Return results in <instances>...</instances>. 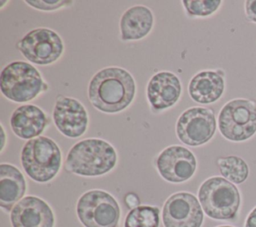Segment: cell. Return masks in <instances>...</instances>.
Masks as SVG:
<instances>
[{"mask_svg": "<svg viewBox=\"0 0 256 227\" xmlns=\"http://www.w3.org/2000/svg\"><path fill=\"white\" fill-rule=\"evenodd\" d=\"M2 94L17 103L28 102L46 91L48 86L40 72L30 63L13 61L6 65L0 74Z\"/></svg>", "mask_w": 256, "mask_h": 227, "instance_id": "cell-5", "label": "cell"}, {"mask_svg": "<svg viewBox=\"0 0 256 227\" xmlns=\"http://www.w3.org/2000/svg\"><path fill=\"white\" fill-rule=\"evenodd\" d=\"M225 82L222 70H205L192 77L188 85L189 96L197 103L216 102L224 92Z\"/></svg>", "mask_w": 256, "mask_h": 227, "instance_id": "cell-16", "label": "cell"}, {"mask_svg": "<svg viewBox=\"0 0 256 227\" xmlns=\"http://www.w3.org/2000/svg\"><path fill=\"white\" fill-rule=\"evenodd\" d=\"M124 202H125L126 206H127L128 208H130V210H131V209H134V208H136V207H138V206H140V205H139V204H140V199H139L138 195L135 194V193H133V192L127 193V194L125 195V197H124Z\"/></svg>", "mask_w": 256, "mask_h": 227, "instance_id": "cell-24", "label": "cell"}, {"mask_svg": "<svg viewBox=\"0 0 256 227\" xmlns=\"http://www.w3.org/2000/svg\"><path fill=\"white\" fill-rule=\"evenodd\" d=\"M245 13L248 20L256 23V0H248L245 2Z\"/></svg>", "mask_w": 256, "mask_h": 227, "instance_id": "cell-23", "label": "cell"}, {"mask_svg": "<svg viewBox=\"0 0 256 227\" xmlns=\"http://www.w3.org/2000/svg\"><path fill=\"white\" fill-rule=\"evenodd\" d=\"M12 227H53L55 218L51 207L41 198L26 196L11 210Z\"/></svg>", "mask_w": 256, "mask_h": 227, "instance_id": "cell-13", "label": "cell"}, {"mask_svg": "<svg viewBox=\"0 0 256 227\" xmlns=\"http://www.w3.org/2000/svg\"><path fill=\"white\" fill-rule=\"evenodd\" d=\"M76 213L84 227H117L120 207L116 199L103 190H90L77 201Z\"/></svg>", "mask_w": 256, "mask_h": 227, "instance_id": "cell-7", "label": "cell"}, {"mask_svg": "<svg viewBox=\"0 0 256 227\" xmlns=\"http://www.w3.org/2000/svg\"><path fill=\"white\" fill-rule=\"evenodd\" d=\"M182 3L188 15L206 17L215 13L222 2L220 0H184Z\"/></svg>", "mask_w": 256, "mask_h": 227, "instance_id": "cell-21", "label": "cell"}, {"mask_svg": "<svg viewBox=\"0 0 256 227\" xmlns=\"http://www.w3.org/2000/svg\"><path fill=\"white\" fill-rule=\"evenodd\" d=\"M136 84L133 76L124 68L107 67L91 78L88 98L96 109L104 113H118L126 109L134 99Z\"/></svg>", "mask_w": 256, "mask_h": 227, "instance_id": "cell-1", "label": "cell"}, {"mask_svg": "<svg viewBox=\"0 0 256 227\" xmlns=\"http://www.w3.org/2000/svg\"><path fill=\"white\" fill-rule=\"evenodd\" d=\"M1 130H2V143H1V151L3 150L4 148V145H5V131H4V127L3 125H1Z\"/></svg>", "mask_w": 256, "mask_h": 227, "instance_id": "cell-26", "label": "cell"}, {"mask_svg": "<svg viewBox=\"0 0 256 227\" xmlns=\"http://www.w3.org/2000/svg\"><path fill=\"white\" fill-rule=\"evenodd\" d=\"M154 24L152 11L143 5L128 8L120 19V33L123 41L140 40L146 37Z\"/></svg>", "mask_w": 256, "mask_h": 227, "instance_id": "cell-18", "label": "cell"}, {"mask_svg": "<svg viewBox=\"0 0 256 227\" xmlns=\"http://www.w3.org/2000/svg\"><path fill=\"white\" fill-rule=\"evenodd\" d=\"M26 181L21 171L8 163L0 165V207L11 212L13 207L24 197Z\"/></svg>", "mask_w": 256, "mask_h": 227, "instance_id": "cell-17", "label": "cell"}, {"mask_svg": "<svg viewBox=\"0 0 256 227\" xmlns=\"http://www.w3.org/2000/svg\"><path fill=\"white\" fill-rule=\"evenodd\" d=\"M203 219L199 200L189 192L172 194L162 208L164 227H201Z\"/></svg>", "mask_w": 256, "mask_h": 227, "instance_id": "cell-10", "label": "cell"}, {"mask_svg": "<svg viewBox=\"0 0 256 227\" xmlns=\"http://www.w3.org/2000/svg\"><path fill=\"white\" fill-rule=\"evenodd\" d=\"M245 227H256V207H254L248 214L245 221Z\"/></svg>", "mask_w": 256, "mask_h": 227, "instance_id": "cell-25", "label": "cell"}, {"mask_svg": "<svg viewBox=\"0 0 256 227\" xmlns=\"http://www.w3.org/2000/svg\"><path fill=\"white\" fill-rule=\"evenodd\" d=\"M27 4L31 7L43 11H52L62 8L64 6H69L73 4V1H63V0H27Z\"/></svg>", "mask_w": 256, "mask_h": 227, "instance_id": "cell-22", "label": "cell"}, {"mask_svg": "<svg viewBox=\"0 0 256 227\" xmlns=\"http://www.w3.org/2000/svg\"><path fill=\"white\" fill-rule=\"evenodd\" d=\"M181 90V82L174 73L158 72L147 84V99L154 110H165L178 102Z\"/></svg>", "mask_w": 256, "mask_h": 227, "instance_id": "cell-14", "label": "cell"}, {"mask_svg": "<svg viewBox=\"0 0 256 227\" xmlns=\"http://www.w3.org/2000/svg\"><path fill=\"white\" fill-rule=\"evenodd\" d=\"M217 227H233V226H230V225H221V226H217Z\"/></svg>", "mask_w": 256, "mask_h": 227, "instance_id": "cell-27", "label": "cell"}, {"mask_svg": "<svg viewBox=\"0 0 256 227\" xmlns=\"http://www.w3.org/2000/svg\"><path fill=\"white\" fill-rule=\"evenodd\" d=\"M198 199L203 212L215 220H235L241 196L238 188L223 177L213 176L199 187Z\"/></svg>", "mask_w": 256, "mask_h": 227, "instance_id": "cell-3", "label": "cell"}, {"mask_svg": "<svg viewBox=\"0 0 256 227\" xmlns=\"http://www.w3.org/2000/svg\"><path fill=\"white\" fill-rule=\"evenodd\" d=\"M53 120L57 129L68 138L82 136L88 126V113L83 104L72 97H59L54 105Z\"/></svg>", "mask_w": 256, "mask_h": 227, "instance_id": "cell-12", "label": "cell"}, {"mask_svg": "<svg viewBox=\"0 0 256 227\" xmlns=\"http://www.w3.org/2000/svg\"><path fill=\"white\" fill-rule=\"evenodd\" d=\"M155 165L160 176L170 183H182L194 175L197 168L195 155L180 145H171L157 156Z\"/></svg>", "mask_w": 256, "mask_h": 227, "instance_id": "cell-11", "label": "cell"}, {"mask_svg": "<svg viewBox=\"0 0 256 227\" xmlns=\"http://www.w3.org/2000/svg\"><path fill=\"white\" fill-rule=\"evenodd\" d=\"M217 165L223 178L233 184H241L248 178L249 167L239 156L221 157L217 160Z\"/></svg>", "mask_w": 256, "mask_h": 227, "instance_id": "cell-19", "label": "cell"}, {"mask_svg": "<svg viewBox=\"0 0 256 227\" xmlns=\"http://www.w3.org/2000/svg\"><path fill=\"white\" fill-rule=\"evenodd\" d=\"M159 208L149 205L131 209L124 220V227H159Z\"/></svg>", "mask_w": 256, "mask_h": 227, "instance_id": "cell-20", "label": "cell"}, {"mask_svg": "<svg viewBox=\"0 0 256 227\" xmlns=\"http://www.w3.org/2000/svg\"><path fill=\"white\" fill-rule=\"evenodd\" d=\"M218 127L224 138L242 142L256 133V104L249 99H233L219 112Z\"/></svg>", "mask_w": 256, "mask_h": 227, "instance_id": "cell-6", "label": "cell"}, {"mask_svg": "<svg viewBox=\"0 0 256 227\" xmlns=\"http://www.w3.org/2000/svg\"><path fill=\"white\" fill-rule=\"evenodd\" d=\"M21 165L34 181L46 183L59 172L62 156L59 146L45 136L28 140L21 150Z\"/></svg>", "mask_w": 256, "mask_h": 227, "instance_id": "cell-4", "label": "cell"}, {"mask_svg": "<svg viewBox=\"0 0 256 227\" xmlns=\"http://www.w3.org/2000/svg\"><path fill=\"white\" fill-rule=\"evenodd\" d=\"M216 118L209 108L191 107L181 113L176 123L178 139L188 146L207 143L215 134Z\"/></svg>", "mask_w": 256, "mask_h": 227, "instance_id": "cell-9", "label": "cell"}, {"mask_svg": "<svg viewBox=\"0 0 256 227\" xmlns=\"http://www.w3.org/2000/svg\"><path fill=\"white\" fill-rule=\"evenodd\" d=\"M17 46L28 61L37 65L54 63L64 51V43L59 34L44 27L28 32Z\"/></svg>", "mask_w": 256, "mask_h": 227, "instance_id": "cell-8", "label": "cell"}, {"mask_svg": "<svg viewBox=\"0 0 256 227\" xmlns=\"http://www.w3.org/2000/svg\"><path fill=\"white\" fill-rule=\"evenodd\" d=\"M49 124V118L36 105H22L14 110L10 118L11 129L21 139L31 140L40 136Z\"/></svg>", "mask_w": 256, "mask_h": 227, "instance_id": "cell-15", "label": "cell"}, {"mask_svg": "<svg viewBox=\"0 0 256 227\" xmlns=\"http://www.w3.org/2000/svg\"><path fill=\"white\" fill-rule=\"evenodd\" d=\"M117 153L105 140L89 138L77 142L69 150L65 166L76 175L96 177L110 172L116 165Z\"/></svg>", "mask_w": 256, "mask_h": 227, "instance_id": "cell-2", "label": "cell"}]
</instances>
